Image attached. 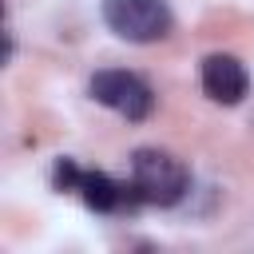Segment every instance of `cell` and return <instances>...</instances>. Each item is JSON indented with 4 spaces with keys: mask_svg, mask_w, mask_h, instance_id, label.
Here are the masks:
<instances>
[{
    "mask_svg": "<svg viewBox=\"0 0 254 254\" xmlns=\"http://www.w3.org/2000/svg\"><path fill=\"white\" fill-rule=\"evenodd\" d=\"M131 187H135L139 198L151 202V206H175V202L190 190V171H187L183 159H175L171 151L139 147V151L131 155Z\"/></svg>",
    "mask_w": 254,
    "mask_h": 254,
    "instance_id": "cell-1",
    "label": "cell"
},
{
    "mask_svg": "<svg viewBox=\"0 0 254 254\" xmlns=\"http://www.w3.org/2000/svg\"><path fill=\"white\" fill-rule=\"evenodd\" d=\"M87 91H91V99H95V103L111 107L115 115H123V119H131V123L147 119V115H151V107H155L151 87H147L135 71H119V67L95 71V75H91V83H87Z\"/></svg>",
    "mask_w": 254,
    "mask_h": 254,
    "instance_id": "cell-3",
    "label": "cell"
},
{
    "mask_svg": "<svg viewBox=\"0 0 254 254\" xmlns=\"http://www.w3.org/2000/svg\"><path fill=\"white\" fill-rule=\"evenodd\" d=\"M75 190H79V198H83L91 210H99V214H111V210H123V206L143 202L131 183H115V179L103 175V171H83Z\"/></svg>",
    "mask_w": 254,
    "mask_h": 254,
    "instance_id": "cell-5",
    "label": "cell"
},
{
    "mask_svg": "<svg viewBox=\"0 0 254 254\" xmlns=\"http://www.w3.org/2000/svg\"><path fill=\"white\" fill-rule=\"evenodd\" d=\"M246 87H250V75H246V67H242L234 56L214 52V56L202 60V91H206L214 103L234 107V103L246 95Z\"/></svg>",
    "mask_w": 254,
    "mask_h": 254,
    "instance_id": "cell-4",
    "label": "cell"
},
{
    "mask_svg": "<svg viewBox=\"0 0 254 254\" xmlns=\"http://www.w3.org/2000/svg\"><path fill=\"white\" fill-rule=\"evenodd\" d=\"M103 24L127 44H155L171 32L167 0H103Z\"/></svg>",
    "mask_w": 254,
    "mask_h": 254,
    "instance_id": "cell-2",
    "label": "cell"
},
{
    "mask_svg": "<svg viewBox=\"0 0 254 254\" xmlns=\"http://www.w3.org/2000/svg\"><path fill=\"white\" fill-rule=\"evenodd\" d=\"M79 167L71 163V159H56V171H52V183H56V190H75L79 187Z\"/></svg>",
    "mask_w": 254,
    "mask_h": 254,
    "instance_id": "cell-6",
    "label": "cell"
}]
</instances>
